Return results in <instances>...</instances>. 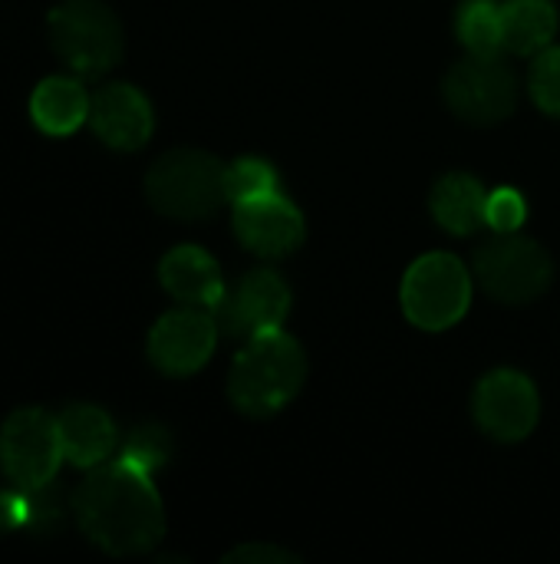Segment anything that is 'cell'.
<instances>
[{"label": "cell", "instance_id": "1", "mask_svg": "<svg viewBox=\"0 0 560 564\" xmlns=\"http://www.w3.org/2000/svg\"><path fill=\"white\" fill-rule=\"evenodd\" d=\"M73 516L83 535L109 555H145L165 535V509L152 476L119 463L96 466L73 492Z\"/></svg>", "mask_w": 560, "mask_h": 564}, {"label": "cell", "instance_id": "2", "mask_svg": "<svg viewBox=\"0 0 560 564\" xmlns=\"http://www.w3.org/2000/svg\"><path fill=\"white\" fill-rule=\"evenodd\" d=\"M304 380H307L304 347L294 337L271 330L251 337L248 347L234 357L228 377V397L244 416L264 420L281 413L300 393Z\"/></svg>", "mask_w": 560, "mask_h": 564}, {"label": "cell", "instance_id": "3", "mask_svg": "<svg viewBox=\"0 0 560 564\" xmlns=\"http://www.w3.org/2000/svg\"><path fill=\"white\" fill-rule=\"evenodd\" d=\"M145 195L165 218H211L228 202V165L201 149H172L149 169Z\"/></svg>", "mask_w": 560, "mask_h": 564}, {"label": "cell", "instance_id": "4", "mask_svg": "<svg viewBox=\"0 0 560 564\" xmlns=\"http://www.w3.org/2000/svg\"><path fill=\"white\" fill-rule=\"evenodd\" d=\"M53 53L86 79L109 73L125 50L122 23L102 0H63L46 17Z\"/></svg>", "mask_w": 560, "mask_h": 564}, {"label": "cell", "instance_id": "5", "mask_svg": "<svg viewBox=\"0 0 560 564\" xmlns=\"http://www.w3.org/2000/svg\"><path fill=\"white\" fill-rule=\"evenodd\" d=\"M475 274L488 297L502 304H528V301H538L551 288L554 261L538 241L518 238L512 231L479 248Z\"/></svg>", "mask_w": 560, "mask_h": 564}, {"label": "cell", "instance_id": "6", "mask_svg": "<svg viewBox=\"0 0 560 564\" xmlns=\"http://www.w3.org/2000/svg\"><path fill=\"white\" fill-rule=\"evenodd\" d=\"M472 301V278L452 254L419 258L403 281V311L422 330H446L459 324Z\"/></svg>", "mask_w": 560, "mask_h": 564}, {"label": "cell", "instance_id": "7", "mask_svg": "<svg viewBox=\"0 0 560 564\" xmlns=\"http://www.w3.org/2000/svg\"><path fill=\"white\" fill-rule=\"evenodd\" d=\"M63 459L59 420L46 410H17L0 426V469L17 489L50 486Z\"/></svg>", "mask_w": 560, "mask_h": 564}, {"label": "cell", "instance_id": "8", "mask_svg": "<svg viewBox=\"0 0 560 564\" xmlns=\"http://www.w3.org/2000/svg\"><path fill=\"white\" fill-rule=\"evenodd\" d=\"M446 102L459 119H465L472 126L502 122L518 106L515 73L498 56L462 59L446 76Z\"/></svg>", "mask_w": 560, "mask_h": 564}, {"label": "cell", "instance_id": "9", "mask_svg": "<svg viewBox=\"0 0 560 564\" xmlns=\"http://www.w3.org/2000/svg\"><path fill=\"white\" fill-rule=\"evenodd\" d=\"M218 321L205 307H182L158 317L149 334V360L165 377H191L215 354Z\"/></svg>", "mask_w": 560, "mask_h": 564}, {"label": "cell", "instance_id": "10", "mask_svg": "<svg viewBox=\"0 0 560 564\" xmlns=\"http://www.w3.org/2000/svg\"><path fill=\"white\" fill-rule=\"evenodd\" d=\"M541 400L535 383L518 370H495L475 390V420L498 443H518L538 426Z\"/></svg>", "mask_w": 560, "mask_h": 564}, {"label": "cell", "instance_id": "11", "mask_svg": "<svg viewBox=\"0 0 560 564\" xmlns=\"http://www.w3.org/2000/svg\"><path fill=\"white\" fill-rule=\"evenodd\" d=\"M287 311H290L287 284L274 271H251L244 281H238L231 294L224 291L221 304L211 314L218 321V330H224L228 337L251 340L281 330Z\"/></svg>", "mask_w": 560, "mask_h": 564}, {"label": "cell", "instance_id": "12", "mask_svg": "<svg viewBox=\"0 0 560 564\" xmlns=\"http://www.w3.org/2000/svg\"><path fill=\"white\" fill-rule=\"evenodd\" d=\"M234 231L244 248L261 258H284L304 245V215L281 192L234 205Z\"/></svg>", "mask_w": 560, "mask_h": 564}, {"label": "cell", "instance_id": "13", "mask_svg": "<svg viewBox=\"0 0 560 564\" xmlns=\"http://www.w3.org/2000/svg\"><path fill=\"white\" fill-rule=\"evenodd\" d=\"M89 122L109 149H122V152L142 149L155 129L149 99L129 83L102 86L89 102Z\"/></svg>", "mask_w": 560, "mask_h": 564}, {"label": "cell", "instance_id": "14", "mask_svg": "<svg viewBox=\"0 0 560 564\" xmlns=\"http://www.w3.org/2000/svg\"><path fill=\"white\" fill-rule=\"evenodd\" d=\"M158 281L175 301L191 304V307L215 311L224 297V281H221L218 261L195 245L172 248L158 264Z\"/></svg>", "mask_w": 560, "mask_h": 564}, {"label": "cell", "instance_id": "15", "mask_svg": "<svg viewBox=\"0 0 560 564\" xmlns=\"http://www.w3.org/2000/svg\"><path fill=\"white\" fill-rule=\"evenodd\" d=\"M59 440H63V456L66 463L79 469H96L102 466L112 449H116V426L99 406H69L59 416Z\"/></svg>", "mask_w": 560, "mask_h": 564}, {"label": "cell", "instance_id": "16", "mask_svg": "<svg viewBox=\"0 0 560 564\" xmlns=\"http://www.w3.org/2000/svg\"><path fill=\"white\" fill-rule=\"evenodd\" d=\"M89 102H92V96L83 89L79 79L50 76L33 89L30 116H33L36 129H43L46 135H69L89 119Z\"/></svg>", "mask_w": 560, "mask_h": 564}, {"label": "cell", "instance_id": "17", "mask_svg": "<svg viewBox=\"0 0 560 564\" xmlns=\"http://www.w3.org/2000/svg\"><path fill=\"white\" fill-rule=\"evenodd\" d=\"M485 188L465 172H449L432 188V215L449 235H472L485 225Z\"/></svg>", "mask_w": 560, "mask_h": 564}, {"label": "cell", "instance_id": "18", "mask_svg": "<svg viewBox=\"0 0 560 564\" xmlns=\"http://www.w3.org/2000/svg\"><path fill=\"white\" fill-rule=\"evenodd\" d=\"M505 50L518 56H538L558 33V7L551 0H508L502 7Z\"/></svg>", "mask_w": 560, "mask_h": 564}, {"label": "cell", "instance_id": "19", "mask_svg": "<svg viewBox=\"0 0 560 564\" xmlns=\"http://www.w3.org/2000/svg\"><path fill=\"white\" fill-rule=\"evenodd\" d=\"M455 30L462 46L472 56H498L505 50V23H502V3L495 0H465L455 17Z\"/></svg>", "mask_w": 560, "mask_h": 564}, {"label": "cell", "instance_id": "20", "mask_svg": "<svg viewBox=\"0 0 560 564\" xmlns=\"http://www.w3.org/2000/svg\"><path fill=\"white\" fill-rule=\"evenodd\" d=\"M281 192V178L277 169L264 159H238L234 165H228V202H248V198H261Z\"/></svg>", "mask_w": 560, "mask_h": 564}, {"label": "cell", "instance_id": "21", "mask_svg": "<svg viewBox=\"0 0 560 564\" xmlns=\"http://www.w3.org/2000/svg\"><path fill=\"white\" fill-rule=\"evenodd\" d=\"M168 456H172V436H168V430H162L155 423L132 430L129 440H125V446H122V459L129 466L149 473V476L155 469H162L168 463Z\"/></svg>", "mask_w": 560, "mask_h": 564}, {"label": "cell", "instance_id": "22", "mask_svg": "<svg viewBox=\"0 0 560 564\" xmlns=\"http://www.w3.org/2000/svg\"><path fill=\"white\" fill-rule=\"evenodd\" d=\"M531 96L548 116H560V46L538 53L531 69Z\"/></svg>", "mask_w": 560, "mask_h": 564}, {"label": "cell", "instance_id": "23", "mask_svg": "<svg viewBox=\"0 0 560 564\" xmlns=\"http://www.w3.org/2000/svg\"><path fill=\"white\" fill-rule=\"evenodd\" d=\"M525 198L515 188H498L485 202V225H492L498 235H512L525 225Z\"/></svg>", "mask_w": 560, "mask_h": 564}, {"label": "cell", "instance_id": "24", "mask_svg": "<svg viewBox=\"0 0 560 564\" xmlns=\"http://www.w3.org/2000/svg\"><path fill=\"white\" fill-rule=\"evenodd\" d=\"M228 564H297L294 552H284L277 545H241L231 555H224Z\"/></svg>", "mask_w": 560, "mask_h": 564}, {"label": "cell", "instance_id": "25", "mask_svg": "<svg viewBox=\"0 0 560 564\" xmlns=\"http://www.w3.org/2000/svg\"><path fill=\"white\" fill-rule=\"evenodd\" d=\"M17 529H26V492L0 489V535H10Z\"/></svg>", "mask_w": 560, "mask_h": 564}]
</instances>
